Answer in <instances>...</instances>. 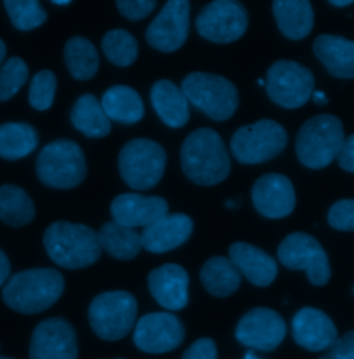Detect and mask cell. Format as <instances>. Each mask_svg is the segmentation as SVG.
Listing matches in <instances>:
<instances>
[{"label":"cell","instance_id":"cell-1","mask_svg":"<svg viewBox=\"0 0 354 359\" xmlns=\"http://www.w3.org/2000/svg\"><path fill=\"white\" fill-rule=\"evenodd\" d=\"M180 159L185 177L198 185H216L227 179L231 170L230 156L221 135L208 128L187 135Z\"/></svg>","mask_w":354,"mask_h":359},{"label":"cell","instance_id":"cell-2","mask_svg":"<svg viewBox=\"0 0 354 359\" xmlns=\"http://www.w3.org/2000/svg\"><path fill=\"white\" fill-rule=\"evenodd\" d=\"M64 286V276L57 269H25L8 279L3 289V300L20 314H39L58 302Z\"/></svg>","mask_w":354,"mask_h":359},{"label":"cell","instance_id":"cell-3","mask_svg":"<svg viewBox=\"0 0 354 359\" xmlns=\"http://www.w3.org/2000/svg\"><path fill=\"white\" fill-rule=\"evenodd\" d=\"M44 245L48 257L63 269H85L101 256L97 232L85 224L55 222L44 231Z\"/></svg>","mask_w":354,"mask_h":359},{"label":"cell","instance_id":"cell-4","mask_svg":"<svg viewBox=\"0 0 354 359\" xmlns=\"http://www.w3.org/2000/svg\"><path fill=\"white\" fill-rule=\"evenodd\" d=\"M345 141L339 118L321 114L310 118L296 135V155L309 169H324L336 159Z\"/></svg>","mask_w":354,"mask_h":359},{"label":"cell","instance_id":"cell-5","mask_svg":"<svg viewBox=\"0 0 354 359\" xmlns=\"http://www.w3.org/2000/svg\"><path fill=\"white\" fill-rule=\"evenodd\" d=\"M37 175L44 185L71 189L86 177V158L71 140H55L44 145L37 159Z\"/></svg>","mask_w":354,"mask_h":359},{"label":"cell","instance_id":"cell-6","mask_svg":"<svg viewBox=\"0 0 354 359\" xmlns=\"http://www.w3.org/2000/svg\"><path fill=\"white\" fill-rule=\"evenodd\" d=\"M187 100L214 121L230 119L240 104L238 90L224 76L206 72H192L181 82Z\"/></svg>","mask_w":354,"mask_h":359},{"label":"cell","instance_id":"cell-7","mask_svg":"<svg viewBox=\"0 0 354 359\" xmlns=\"http://www.w3.org/2000/svg\"><path fill=\"white\" fill-rule=\"evenodd\" d=\"M118 168L121 177L131 188L147 191L162 179L166 168V152L157 141L134 138L121 149Z\"/></svg>","mask_w":354,"mask_h":359},{"label":"cell","instance_id":"cell-8","mask_svg":"<svg viewBox=\"0 0 354 359\" xmlns=\"http://www.w3.org/2000/svg\"><path fill=\"white\" fill-rule=\"evenodd\" d=\"M136 316L137 302L125 290L101 293L88 307V322L93 332L107 341H117L128 336Z\"/></svg>","mask_w":354,"mask_h":359},{"label":"cell","instance_id":"cell-9","mask_svg":"<svg viewBox=\"0 0 354 359\" xmlns=\"http://www.w3.org/2000/svg\"><path fill=\"white\" fill-rule=\"evenodd\" d=\"M288 144L287 130L275 121L261 119L240 128L231 138L234 158L244 165H258L278 156Z\"/></svg>","mask_w":354,"mask_h":359},{"label":"cell","instance_id":"cell-10","mask_svg":"<svg viewBox=\"0 0 354 359\" xmlns=\"http://www.w3.org/2000/svg\"><path fill=\"white\" fill-rule=\"evenodd\" d=\"M314 76L308 67L291 61H275L267 71L266 89L273 102L287 109L303 107L314 91Z\"/></svg>","mask_w":354,"mask_h":359},{"label":"cell","instance_id":"cell-11","mask_svg":"<svg viewBox=\"0 0 354 359\" xmlns=\"http://www.w3.org/2000/svg\"><path fill=\"white\" fill-rule=\"evenodd\" d=\"M278 260L289 269L306 271L314 286H324L331 279V267L327 252L309 233H289L278 246Z\"/></svg>","mask_w":354,"mask_h":359},{"label":"cell","instance_id":"cell-12","mask_svg":"<svg viewBox=\"0 0 354 359\" xmlns=\"http://www.w3.org/2000/svg\"><path fill=\"white\" fill-rule=\"evenodd\" d=\"M198 34L215 43L238 41L248 28L247 8L234 0H216L206 4L197 17Z\"/></svg>","mask_w":354,"mask_h":359},{"label":"cell","instance_id":"cell-13","mask_svg":"<svg viewBox=\"0 0 354 359\" xmlns=\"http://www.w3.org/2000/svg\"><path fill=\"white\" fill-rule=\"evenodd\" d=\"M287 334L282 316L274 310L258 307L244 315L235 329L237 340L249 348L259 351L275 350Z\"/></svg>","mask_w":354,"mask_h":359},{"label":"cell","instance_id":"cell-14","mask_svg":"<svg viewBox=\"0 0 354 359\" xmlns=\"http://www.w3.org/2000/svg\"><path fill=\"white\" fill-rule=\"evenodd\" d=\"M134 344L148 354H164L177 348L184 340V327L176 315L152 313L138 319L133 333Z\"/></svg>","mask_w":354,"mask_h":359},{"label":"cell","instance_id":"cell-15","mask_svg":"<svg viewBox=\"0 0 354 359\" xmlns=\"http://www.w3.org/2000/svg\"><path fill=\"white\" fill-rule=\"evenodd\" d=\"M190 1H166L145 32L147 43L164 53L176 51L185 43L190 32Z\"/></svg>","mask_w":354,"mask_h":359},{"label":"cell","instance_id":"cell-16","mask_svg":"<svg viewBox=\"0 0 354 359\" xmlns=\"http://www.w3.org/2000/svg\"><path fill=\"white\" fill-rule=\"evenodd\" d=\"M74 326L63 318L42 320L32 333L29 359H78Z\"/></svg>","mask_w":354,"mask_h":359},{"label":"cell","instance_id":"cell-17","mask_svg":"<svg viewBox=\"0 0 354 359\" xmlns=\"http://www.w3.org/2000/svg\"><path fill=\"white\" fill-rule=\"evenodd\" d=\"M252 202L255 209L267 219L287 217L296 205L294 184L284 175H265L252 187Z\"/></svg>","mask_w":354,"mask_h":359},{"label":"cell","instance_id":"cell-18","mask_svg":"<svg viewBox=\"0 0 354 359\" xmlns=\"http://www.w3.org/2000/svg\"><path fill=\"white\" fill-rule=\"evenodd\" d=\"M292 336L296 344L313 353L327 351L339 339L332 319L313 307H305L295 314Z\"/></svg>","mask_w":354,"mask_h":359},{"label":"cell","instance_id":"cell-19","mask_svg":"<svg viewBox=\"0 0 354 359\" xmlns=\"http://www.w3.org/2000/svg\"><path fill=\"white\" fill-rule=\"evenodd\" d=\"M169 210L168 202L161 196H144L140 194L118 195L111 203V215L115 223L137 228L148 226Z\"/></svg>","mask_w":354,"mask_h":359},{"label":"cell","instance_id":"cell-20","mask_svg":"<svg viewBox=\"0 0 354 359\" xmlns=\"http://www.w3.org/2000/svg\"><path fill=\"white\" fill-rule=\"evenodd\" d=\"M188 273L178 264H165L151 271L148 289L157 303L171 311L183 310L188 304Z\"/></svg>","mask_w":354,"mask_h":359},{"label":"cell","instance_id":"cell-21","mask_svg":"<svg viewBox=\"0 0 354 359\" xmlns=\"http://www.w3.org/2000/svg\"><path fill=\"white\" fill-rule=\"evenodd\" d=\"M192 229L194 223L187 215H166L143 229L141 246L151 253H166L185 243Z\"/></svg>","mask_w":354,"mask_h":359},{"label":"cell","instance_id":"cell-22","mask_svg":"<svg viewBox=\"0 0 354 359\" xmlns=\"http://www.w3.org/2000/svg\"><path fill=\"white\" fill-rule=\"evenodd\" d=\"M228 256L232 264L255 286L266 287L277 278L278 266L275 260L254 245L235 242L230 246Z\"/></svg>","mask_w":354,"mask_h":359},{"label":"cell","instance_id":"cell-23","mask_svg":"<svg viewBox=\"0 0 354 359\" xmlns=\"http://www.w3.org/2000/svg\"><path fill=\"white\" fill-rule=\"evenodd\" d=\"M313 51L332 76L354 79V41L335 35H320L313 43Z\"/></svg>","mask_w":354,"mask_h":359},{"label":"cell","instance_id":"cell-24","mask_svg":"<svg viewBox=\"0 0 354 359\" xmlns=\"http://www.w3.org/2000/svg\"><path fill=\"white\" fill-rule=\"evenodd\" d=\"M151 102L166 126L180 129L187 125L190 119L188 100L181 88L173 82L166 79L158 81L151 89Z\"/></svg>","mask_w":354,"mask_h":359},{"label":"cell","instance_id":"cell-25","mask_svg":"<svg viewBox=\"0 0 354 359\" xmlns=\"http://www.w3.org/2000/svg\"><path fill=\"white\" fill-rule=\"evenodd\" d=\"M273 14L281 34L291 41L305 39L314 25V11L308 0H275Z\"/></svg>","mask_w":354,"mask_h":359},{"label":"cell","instance_id":"cell-26","mask_svg":"<svg viewBox=\"0 0 354 359\" xmlns=\"http://www.w3.org/2000/svg\"><path fill=\"white\" fill-rule=\"evenodd\" d=\"M101 107L110 121L133 125L143 119L144 104L136 90L115 85L107 90L101 98Z\"/></svg>","mask_w":354,"mask_h":359},{"label":"cell","instance_id":"cell-27","mask_svg":"<svg viewBox=\"0 0 354 359\" xmlns=\"http://www.w3.org/2000/svg\"><path fill=\"white\" fill-rule=\"evenodd\" d=\"M101 250L107 252L117 260H133L141 250L140 233L129 226L108 222L97 232Z\"/></svg>","mask_w":354,"mask_h":359},{"label":"cell","instance_id":"cell-28","mask_svg":"<svg viewBox=\"0 0 354 359\" xmlns=\"http://www.w3.org/2000/svg\"><path fill=\"white\" fill-rule=\"evenodd\" d=\"M71 122L77 130L90 138H103L111 132V121L93 94L78 98L71 111Z\"/></svg>","mask_w":354,"mask_h":359},{"label":"cell","instance_id":"cell-29","mask_svg":"<svg viewBox=\"0 0 354 359\" xmlns=\"http://www.w3.org/2000/svg\"><path fill=\"white\" fill-rule=\"evenodd\" d=\"M204 287L216 297L234 294L241 285V272L227 257H212L201 269Z\"/></svg>","mask_w":354,"mask_h":359},{"label":"cell","instance_id":"cell-30","mask_svg":"<svg viewBox=\"0 0 354 359\" xmlns=\"http://www.w3.org/2000/svg\"><path fill=\"white\" fill-rule=\"evenodd\" d=\"M35 219V205L31 196L18 185L0 187V220L10 226H24Z\"/></svg>","mask_w":354,"mask_h":359},{"label":"cell","instance_id":"cell-31","mask_svg":"<svg viewBox=\"0 0 354 359\" xmlns=\"http://www.w3.org/2000/svg\"><path fill=\"white\" fill-rule=\"evenodd\" d=\"M39 137L28 123L0 125V158L18 161L28 156L38 147Z\"/></svg>","mask_w":354,"mask_h":359},{"label":"cell","instance_id":"cell-32","mask_svg":"<svg viewBox=\"0 0 354 359\" xmlns=\"http://www.w3.org/2000/svg\"><path fill=\"white\" fill-rule=\"evenodd\" d=\"M64 58L70 74L77 81L91 79L100 67V57L96 46L82 36H74L67 42Z\"/></svg>","mask_w":354,"mask_h":359},{"label":"cell","instance_id":"cell-33","mask_svg":"<svg viewBox=\"0 0 354 359\" xmlns=\"http://www.w3.org/2000/svg\"><path fill=\"white\" fill-rule=\"evenodd\" d=\"M105 57L117 67H129L137 60L138 45L136 38L125 29L107 32L101 42Z\"/></svg>","mask_w":354,"mask_h":359},{"label":"cell","instance_id":"cell-34","mask_svg":"<svg viewBox=\"0 0 354 359\" xmlns=\"http://www.w3.org/2000/svg\"><path fill=\"white\" fill-rule=\"evenodd\" d=\"M4 7L11 24L20 31H32L44 25L47 14L37 0H6Z\"/></svg>","mask_w":354,"mask_h":359},{"label":"cell","instance_id":"cell-35","mask_svg":"<svg viewBox=\"0 0 354 359\" xmlns=\"http://www.w3.org/2000/svg\"><path fill=\"white\" fill-rule=\"evenodd\" d=\"M29 69L27 62L20 57L7 60L0 67V101H7L14 97L27 83Z\"/></svg>","mask_w":354,"mask_h":359},{"label":"cell","instance_id":"cell-36","mask_svg":"<svg viewBox=\"0 0 354 359\" xmlns=\"http://www.w3.org/2000/svg\"><path fill=\"white\" fill-rule=\"evenodd\" d=\"M55 90H57L55 75L48 69L38 72L31 81V88H29L31 107L37 111H47L54 102Z\"/></svg>","mask_w":354,"mask_h":359},{"label":"cell","instance_id":"cell-37","mask_svg":"<svg viewBox=\"0 0 354 359\" xmlns=\"http://www.w3.org/2000/svg\"><path fill=\"white\" fill-rule=\"evenodd\" d=\"M327 220L338 231H354V199H342L334 203Z\"/></svg>","mask_w":354,"mask_h":359},{"label":"cell","instance_id":"cell-38","mask_svg":"<svg viewBox=\"0 0 354 359\" xmlns=\"http://www.w3.org/2000/svg\"><path fill=\"white\" fill-rule=\"evenodd\" d=\"M157 6L154 0H118L119 13L131 21H140L150 15Z\"/></svg>","mask_w":354,"mask_h":359},{"label":"cell","instance_id":"cell-39","mask_svg":"<svg viewBox=\"0 0 354 359\" xmlns=\"http://www.w3.org/2000/svg\"><path fill=\"white\" fill-rule=\"evenodd\" d=\"M320 359H354V330L339 337Z\"/></svg>","mask_w":354,"mask_h":359},{"label":"cell","instance_id":"cell-40","mask_svg":"<svg viewBox=\"0 0 354 359\" xmlns=\"http://www.w3.org/2000/svg\"><path fill=\"white\" fill-rule=\"evenodd\" d=\"M183 359H218V348L212 339H199L184 353Z\"/></svg>","mask_w":354,"mask_h":359},{"label":"cell","instance_id":"cell-41","mask_svg":"<svg viewBox=\"0 0 354 359\" xmlns=\"http://www.w3.org/2000/svg\"><path fill=\"white\" fill-rule=\"evenodd\" d=\"M336 159L343 170L354 173V135L345 138Z\"/></svg>","mask_w":354,"mask_h":359},{"label":"cell","instance_id":"cell-42","mask_svg":"<svg viewBox=\"0 0 354 359\" xmlns=\"http://www.w3.org/2000/svg\"><path fill=\"white\" fill-rule=\"evenodd\" d=\"M11 272V264L8 257L6 256V253L0 249V287L6 283V280L8 279Z\"/></svg>","mask_w":354,"mask_h":359},{"label":"cell","instance_id":"cell-43","mask_svg":"<svg viewBox=\"0 0 354 359\" xmlns=\"http://www.w3.org/2000/svg\"><path fill=\"white\" fill-rule=\"evenodd\" d=\"M311 97H313V100H314V102L317 105H327L328 104V97H327V94L324 91L315 90V91H313Z\"/></svg>","mask_w":354,"mask_h":359},{"label":"cell","instance_id":"cell-44","mask_svg":"<svg viewBox=\"0 0 354 359\" xmlns=\"http://www.w3.org/2000/svg\"><path fill=\"white\" fill-rule=\"evenodd\" d=\"M353 3V0H329V4L335 7H348V6H352Z\"/></svg>","mask_w":354,"mask_h":359},{"label":"cell","instance_id":"cell-45","mask_svg":"<svg viewBox=\"0 0 354 359\" xmlns=\"http://www.w3.org/2000/svg\"><path fill=\"white\" fill-rule=\"evenodd\" d=\"M6 53H7L6 45H4V42L0 39V67L3 65V61H4V58H6Z\"/></svg>","mask_w":354,"mask_h":359},{"label":"cell","instance_id":"cell-46","mask_svg":"<svg viewBox=\"0 0 354 359\" xmlns=\"http://www.w3.org/2000/svg\"><path fill=\"white\" fill-rule=\"evenodd\" d=\"M53 4H57V6H68L71 1L70 0H54L51 1Z\"/></svg>","mask_w":354,"mask_h":359},{"label":"cell","instance_id":"cell-47","mask_svg":"<svg viewBox=\"0 0 354 359\" xmlns=\"http://www.w3.org/2000/svg\"><path fill=\"white\" fill-rule=\"evenodd\" d=\"M244 359H262L259 358L254 351H248L247 354H245V357H244Z\"/></svg>","mask_w":354,"mask_h":359},{"label":"cell","instance_id":"cell-48","mask_svg":"<svg viewBox=\"0 0 354 359\" xmlns=\"http://www.w3.org/2000/svg\"><path fill=\"white\" fill-rule=\"evenodd\" d=\"M0 359H13V358H7V357H0Z\"/></svg>","mask_w":354,"mask_h":359},{"label":"cell","instance_id":"cell-49","mask_svg":"<svg viewBox=\"0 0 354 359\" xmlns=\"http://www.w3.org/2000/svg\"><path fill=\"white\" fill-rule=\"evenodd\" d=\"M115 359H124V358H115Z\"/></svg>","mask_w":354,"mask_h":359},{"label":"cell","instance_id":"cell-50","mask_svg":"<svg viewBox=\"0 0 354 359\" xmlns=\"http://www.w3.org/2000/svg\"><path fill=\"white\" fill-rule=\"evenodd\" d=\"M353 292H354V289H353Z\"/></svg>","mask_w":354,"mask_h":359}]
</instances>
